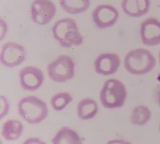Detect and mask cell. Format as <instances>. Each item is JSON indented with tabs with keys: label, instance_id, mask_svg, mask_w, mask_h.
Returning <instances> with one entry per match:
<instances>
[{
	"label": "cell",
	"instance_id": "obj_1",
	"mask_svg": "<svg viewBox=\"0 0 160 144\" xmlns=\"http://www.w3.org/2000/svg\"><path fill=\"white\" fill-rule=\"evenodd\" d=\"M156 60L151 52L144 48L130 50L124 59L126 70L133 75H144L151 72L156 66Z\"/></svg>",
	"mask_w": 160,
	"mask_h": 144
},
{
	"label": "cell",
	"instance_id": "obj_2",
	"mask_svg": "<svg viewBox=\"0 0 160 144\" xmlns=\"http://www.w3.org/2000/svg\"><path fill=\"white\" fill-rule=\"evenodd\" d=\"M54 38L63 47H72L82 44L83 37L79 32L75 21L64 18L57 21L52 27Z\"/></svg>",
	"mask_w": 160,
	"mask_h": 144
},
{
	"label": "cell",
	"instance_id": "obj_3",
	"mask_svg": "<svg viewBox=\"0 0 160 144\" xmlns=\"http://www.w3.org/2000/svg\"><path fill=\"white\" fill-rule=\"evenodd\" d=\"M18 113L20 117L31 124L42 122L47 117L48 108L46 103L35 96L22 98L18 103Z\"/></svg>",
	"mask_w": 160,
	"mask_h": 144
},
{
	"label": "cell",
	"instance_id": "obj_4",
	"mask_svg": "<svg viewBox=\"0 0 160 144\" xmlns=\"http://www.w3.org/2000/svg\"><path fill=\"white\" fill-rule=\"evenodd\" d=\"M127 97L125 85L119 80H107L99 93V99L102 106L107 108L122 107Z\"/></svg>",
	"mask_w": 160,
	"mask_h": 144
},
{
	"label": "cell",
	"instance_id": "obj_5",
	"mask_svg": "<svg viewBox=\"0 0 160 144\" xmlns=\"http://www.w3.org/2000/svg\"><path fill=\"white\" fill-rule=\"evenodd\" d=\"M49 77L56 82H64L74 75V63L67 55H61L47 66Z\"/></svg>",
	"mask_w": 160,
	"mask_h": 144
},
{
	"label": "cell",
	"instance_id": "obj_6",
	"mask_svg": "<svg viewBox=\"0 0 160 144\" xmlns=\"http://www.w3.org/2000/svg\"><path fill=\"white\" fill-rule=\"evenodd\" d=\"M56 12L55 4L50 0H34L31 6V18L39 25L48 24Z\"/></svg>",
	"mask_w": 160,
	"mask_h": 144
},
{
	"label": "cell",
	"instance_id": "obj_7",
	"mask_svg": "<svg viewBox=\"0 0 160 144\" xmlns=\"http://www.w3.org/2000/svg\"><path fill=\"white\" fill-rule=\"evenodd\" d=\"M26 57L24 48L21 44L8 42L5 43L1 52V62L8 67H14L22 64Z\"/></svg>",
	"mask_w": 160,
	"mask_h": 144
},
{
	"label": "cell",
	"instance_id": "obj_8",
	"mask_svg": "<svg viewBox=\"0 0 160 144\" xmlns=\"http://www.w3.org/2000/svg\"><path fill=\"white\" fill-rule=\"evenodd\" d=\"M118 16V10L114 6L109 4L98 6L92 14L94 24L100 29L112 26L116 23Z\"/></svg>",
	"mask_w": 160,
	"mask_h": 144
},
{
	"label": "cell",
	"instance_id": "obj_9",
	"mask_svg": "<svg viewBox=\"0 0 160 144\" xmlns=\"http://www.w3.org/2000/svg\"><path fill=\"white\" fill-rule=\"evenodd\" d=\"M140 34L143 44L155 46L160 44V21L154 17H149L141 24Z\"/></svg>",
	"mask_w": 160,
	"mask_h": 144
},
{
	"label": "cell",
	"instance_id": "obj_10",
	"mask_svg": "<svg viewBox=\"0 0 160 144\" xmlns=\"http://www.w3.org/2000/svg\"><path fill=\"white\" fill-rule=\"evenodd\" d=\"M20 84L25 90L34 91L39 89L44 80V75L41 69L34 66H26L19 74Z\"/></svg>",
	"mask_w": 160,
	"mask_h": 144
},
{
	"label": "cell",
	"instance_id": "obj_11",
	"mask_svg": "<svg viewBox=\"0 0 160 144\" xmlns=\"http://www.w3.org/2000/svg\"><path fill=\"white\" fill-rule=\"evenodd\" d=\"M95 72L101 75H109L116 72L120 65L119 55L115 53L99 55L94 62Z\"/></svg>",
	"mask_w": 160,
	"mask_h": 144
},
{
	"label": "cell",
	"instance_id": "obj_12",
	"mask_svg": "<svg viewBox=\"0 0 160 144\" xmlns=\"http://www.w3.org/2000/svg\"><path fill=\"white\" fill-rule=\"evenodd\" d=\"M150 0H122L121 7L123 12L131 17H139L148 13Z\"/></svg>",
	"mask_w": 160,
	"mask_h": 144
},
{
	"label": "cell",
	"instance_id": "obj_13",
	"mask_svg": "<svg viewBox=\"0 0 160 144\" xmlns=\"http://www.w3.org/2000/svg\"><path fill=\"white\" fill-rule=\"evenodd\" d=\"M23 131L22 123L18 120H8L2 126L1 135L7 141H14L19 138Z\"/></svg>",
	"mask_w": 160,
	"mask_h": 144
},
{
	"label": "cell",
	"instance_id": "obj_14",
	"mask_svg": "<svg viewBox=\"0 0 160 144\" xmlns=\"http://www.w3.org/2000/svg\"><path fill=\"white\" fill-rule=\"evenodd\" d=\"M98 110L96 102L90 98L82 99L77 105L78 117L82 120L92 118L96 115Z\"/></svg>",
	"mask_w": 160,
	"mask_h": 144
},
{
	"label": "cell",
	"instance_id": "obj_15",
	"mask_svg": "<svg viewBox=\"0 0 160 144\" xmlns=\"http://www.w3.org/2000/svg\"><path fill=\"white\" fill-rule=\"evenodd\" d=\"M54 144H79L82 140L79 135L73 130L64 127H62L52 139Z\"/></svg>",
	"mask_w": 160,
	"mask_h": 144
},
{
	"label": "cell",
	"instance_id": "obj_16",
	"mask_svg": "<svg viewBox=\"0 0 160 144\" xmlns=\"http://www.w3.org/2000/svg\"><path fill=\"white\" fill-rule=\"evenodd\" d=\"M59 4L68 13L77 14L88 9L90 0H59Z\"/></svg>",
	"mask_w": 160,
	"mask_h": 144
},
{
	"label": "cell",
	"instance_id": "obj_17",
	"mask_svg": "<svg viewBox=\"0 0 160 144\" xmlns=\"http://www.w3.org/2000/svg\"><path fill=\"white\" fill-rule=\"evenodd\" d=\"M152 112L146 106L138 105L135 107L131 115V122L136 125H145L151 119Z\"/></svg>",
	"mask_w": 160,
	"mask_h": 144
},
{
	"label": "cell",
	"instance_id": "obj_18",
	"mask_svg": "<svg viewBox=\"0 0 160 144\" xmlns=\"http://www.w3.org/2000/svg\"><path fill=\"white\" fill-rule=\"evenodd\" d=\"M72 100L71 95L67 92H60L54 95L51 99V104L54 110L61 111Z\"/></svg>",
	"mask_w": 160,
	"mask_h": 144
},
{
	"label": "cell",
	"instance_id": "obj_19",
	"mask_svg": "<svg viewBox=\"0 0 160 144\" xmlns=\"http://www.w3.org/2000/svg\"><path fill=\"white\" fill-rule=\"evenodd\" d=\"M154 98L157 104L160 107V84L156 87L155 89Z\"/></svg>",
	"mask_w": 160,
	"mask_h": 144
},
{
	"label": "cell",
	"instance_id": "obj_20",
	"mask_svg": "<svg viewBox=\"0 0 160 144\" xmlns=\"http://www.w3.org/2000/svg\"><path fill=\"white\" fill-rule=\"evenodd\" d=\"M159 62H160V50H159Z\"/></svg>",
	"mask_w": 160,
	"mask_h": 144
},
{
	"label": "cell",
	"instance_id": "obj_21",
	"mask_svg": "<svg viewBox=\"0 0 160 144\" xmlns=\"http://www.w3.org/2000/svg\"><path fill=\"white\" fill-rule=\"evenodd\" d=\"M159 132H160V123H159Z\"/></svg>",
	"mask_w": 160,
	"mask_h": 144
}]
</instances>
